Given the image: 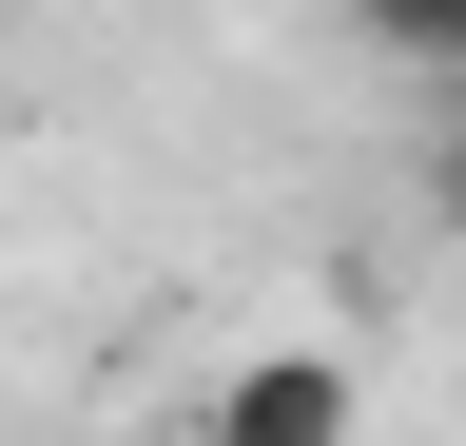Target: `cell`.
Listing matches in <instances>:
<instances>
[{
	"label": "cell",
	"mask_w": 466,
	"mask_h": 446,
	"mask_svg": "<svg viewBox=\"0 0 466 446\" xmlns=\"http://www.w3.org/2000/svg\"><path fill=\"white\" fill-rule=\"evenodd\" d=\"M350 350H311V330H272V350H233L214 369V408H195V446H350Z\"/></svg>",
	"instance_id": "1"
},
{
	"label": "cell",
	"mask_w": 466,
	"mask_h": 446,
	"mask_svg": "<svg viewBox=\"0 0 466 446\" xmlns=\"http://www.w3.org/2000/svg\"><path fill=\"white\" fill-rule=\"evenodd\" d=\"M428 213H447V233H466V117L428 136Z\"/></svg>",
	"instance_id": "3"
},
{
	"label": "cell",
	"mask_w": 466,
	"mask_h": 446,
	"mask_svg": "<svg viewBox=\"0 0 466 446\" xmlns=\"http://www.w3.org/2000/svg\"><path fill=\"white\" fill-rule=\"evenodd\" d=\"M350 39L408 59V78H466V0H350Z\"/></svg>",
	"instance_id": "2"
}]
</instances>
